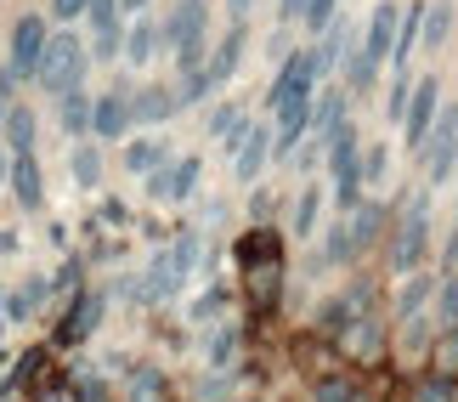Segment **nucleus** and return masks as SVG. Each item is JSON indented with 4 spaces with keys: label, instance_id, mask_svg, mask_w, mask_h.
<instances>
[{
    "label": "nucleus",
    "instance_id": "obj_27",
    "mask_svg": "<svg viewBox=\"0 0 458 402\" xmlns=\"http://www.w3.org/2000/svg\"><path fill=\"white\" fill-rule=\"evenodd\" d=\"M430 289H436V278H425V272H408V289L396 295V318H413V312H425Z\"/></svg>",
    "mask_w": 458,
    "mask_h": 402
},
{
    "label": "nucleus",
    "instance_id": "obj_44",
    "mask_svg": "<svg viewBox=\"0 0 458 402\" xmlns=\"http://www.w3.org/2000/svg\"><path fill=\"white\" fill-rule=\"evenodd\" d=\"M85 6H91V0H51L57 23H74V17H85Z\"/></svg>",
    "mask_w": 458,
    "mask_h": 402
},
{
    "label": "nucleus",
    "instance_id": "obj_42",
    "mask_svg": "<svg viewBox=\"0 0 458 402\" xmlns=\"http://www.w3.org/2000/svg\"><path fill=\"white\" fill-rule=\"evenodd\" d=\"M221 306H226V289H204V295H199V306H192V318L204 323V318H216Z\"/></svg>",
    "mask_w": 458,
    "mask_h": 402
},
{
    "label": "nucleus",
    "instance_id": "obj_24",
    "mask_svg": "<svg viewBox=\"0 0 458 402\" xmlns=\"http://www.w3.org/2000/svg\"><path fill=\"white\" fill-rule=\"evenodd\" d=\"M57 125H63L68 136H85V131H91V97H85V91H80V85H74V91H63V108H57Z\"/></svg>",
    "mask_w": 458,
    "mask_h": 402
},
{
    "label": "nucleus",
    "instance_id": "obj_39",
    "mask_svg": "<svg viewBox=\"0 0 458 402\" xmlns=\"http://www.w3.org/2000/svg\"><path fill=\"white\" fill-rule=\"evenodd\" d=\"M233 357H238V329H221L216 346H209V363H216V369H226Z\"/></svg>",
    "mask_w": 458,
    "mask_h": 402
},
{
    "label": "nucleus",
    "instance_id": "obj_35",
    "mask_svg": "<svg viewBox=\"0 0 458 402\" xmlns=\"http://www.w3.org/2000/svg\"><path fill=\"white\" fill-rule=\"evenodd\" d=\"M334 6H340V0H301V12H294V17H301V23L317 34V29L334 23Z\"/></svg>",
    "mask_w": 458,
    "mask_h": 402
},
{
    "label": "nucleus",
    "instance_id": "obj_46",
    "mask_svg": "<svg viewBox=\"0 0 458 402\" xmlns=\"http://www.w3.org/2000/svg\"><path fill=\"white\" fill-rule=\"evenodd\" d=\"M442 267H458V216H453V233H447V255H442Z\"/></svg>",
    "mask_w": 458,
    "mask_h": 402
},
{
    "label": "nucleus",
    "instance_id": "obj_37",
    "mask_svg": "<svg viewBox=\"0 0 458 402\" xmlns=\"http://www.w3.org/2000/svg\"><path fill=\"white\" fill-rule=\"evenodd\" d=\"M408 97H413V80H408V68H396V80H391V102H385V114L402 119V108H408Z\"/></svg>",
    "mask_w": 458,
    "mask_h": 402
},
{
    "label": "nucleus",
    "instance_id": "obj_25",
    "mask_svg": "<svg viewBox=\"0 0 458 402\" xmlns=\"http://www.w3.org/2000/svg\"><path fill=\"white\" fill-rule=\"evenodd\" d=\"M0 131H6L12 153H34V114H29V108H6V119H0Z\"/></svg>",
    "mask_w": 458,
    "mask_h": 402
},
{
    "label": "nucleus",
    "instance_id": "obj_47",
    "mask_svg": "<svg viewBox=\"0 0 458 402\" xmlns=\"http://www.w3.org/2000/svg\"><path fill=\"white\" fill-rule=\"evenodd\" d=\"M250 216H255V221H267V216H272V193H255V204H250Z\"/></svg>",
    "mask_w": 458,
    "mask_h": 402
},
{
    "label": "nucleus",
    "instance_id": "obj_31",
    "mask_svg": "<svg viewBox=\"0 0 458 402\" xmlns=\"http://www.w3.org/2000/svg\"><path fill=\"white\" fill-rule=\"evenodd\" d=\"M317 210H323V193H317V187H306L301 193V204H294V216H289V227L301 238H311V227H317Z\"/></svg>",
    "mask_w": 458,
    "mask_h": 402
},
{
    "label": "nucleus",
    "instance_id": "obj_1",
    "mask_svg": "<svg viewBox=\"0 0 458 402\" xmlns=\"http://www.w3.org/2000/svg\"><path fill=\"white\" fill-rule=\"evenodd\" d=\"M199 261H204V233H182V238H175L165 255H153V267H148L142 284H136V295H142L148 306L175 301V289H182L187 278L199 272Z\"/></svg>",
    "mask_w": 458,
    "mask_h": 402
},
{
    "label": "nucleus",
    "instance_id": "obj_21",
    "mask_svg": "<svg viewBox=\"0 0 458 402\" xmlns=\"http://www.w3.org/2000/svg\"><path fill=\"white\" fill-rule=\"evenodd\" d=\"M119 51H125V63H131V68H148V63H153V51H158V23H153V17L131 23V29H125V40H119Z\"/></svg>",
    "mask_w": 458,
    "mask_h": 402
},
{
    "label": "nucleus",
    "instance_id": "obj_6",
    "mask_svg": "<svg viewBox=\"0 0 458 402\" xmlns=\"http://www.w3.org/2000/svg\"><path fill=\"white\" fill-rule=\"evenodd\" d=\"M425 238H430V227H425V187L408 199V216H402V238L391 244V272H419V261H425Z\"/></svg>",
    "mask_w": 458,
    "mask_h": 402
},
{
    "label": "nucleus",
    "instance_id": "obj_28",
    "mask_svg": "<svg viewBox=\"0 0 458 402\" xmlns=\"http://www.w3.org/2000/svg\"><path fill=\"white\" fill-rule=\"evenodd\" d=\"M243 131H250V119H243V108H238V102H226V108H216V114H209V136H221V142H238Z\"/></svg>",
    "mask_w": 458,
    "mask_h": 402
},
{
    "label": "nucleus",
    "instance_id": "obj_13",
    "mask_svg": "<svg viewBox=\"0 0 458 402\" xmlns=\"http://www.w3.org/2000/svg\"><path fill=\"white\" fill-rule=\"evenodd\" d=\"M199 182V159H165L158 170H148V193L153 199H187Z\"/></svg>",
    "mask_w": 458,
    "mask_h": 402
},
{
    "label": "nucleus",
    "instance_id": "obj_30",
    "mask_svg": "<svg viewBox=\"0 0 458 402\" xmlns=\"http://www.w3.org/2000/svg\"><path fill=\"white\" fill-rule=\"evenodd\" d=\"M447 29H453V6H447V0L425 6V29H419V40H425V46H442V40H447Z\"/></svg>",
    "mask_w": 458,
    "mask_h": 402
},
{
    "label": "nucleus",
    "instance_id": "obj_29",
    "mask_svg": "<svg viewBox=\"0 0 458 402\" xmlns=\"http://www.w3.org/2000/svg\"><path fill=\"white\" fill-rule=\"evenodd\" d=\"M362 301H368V289H351V295H340V301H334L328 312H323V323L328 329H351L362 318Z\"/></svg>",
    "mask_w": 458,
    "mask_h": 402
},
{
    "label": "nucleus",
    "instance_id": "obj_50",
    "mask_svg": "<svg viewBox=\"0 0 458 402\" xmlns=\"http://www.w3.org/2000/svg\"><path fill=\"white\" fill-rule=\"evenodd\" d=\"M0 119H6V91H0Z\"/></svg>",
    "mask_w": 458,
    "mask_h": 402
},
{
    "label": "nucleus",
    "instance_id": "obj_5",
    "mask_svg": "<svg viewBox=\"0 0 458 402\" xmlns=\"http://www.w3.org/2000/svg\"><path fill=\"white\" fill-rule=\"evenodd\" d=\"M419 153H425V176L430 182H447L453 176V165H458V108H436Z\"/></svg>",
    "mask_w": 458,
    "mask_h": 402
},
{
    "label": "nucleus",
    "instance_id": "obj_10",
    "mask_svg": "<svg viewBox=\"0 0 458 402\" xmlns=\"http://www.w3.org/2000/svg\"><path fill=\"white\" fill-rule=\"evenodd\" d=\"M317 80H323V57L317 51H294V57L284 63V74L272 80V91H267V102L277 108L289 91H317Z\"/></svg>",
    "mask_w": 458,
    "mask_h": 402
},
{
    "label": "nucleus",
    "instance_id": "obj_48",
    "mask_svg": "<svg viewBox=\"0 0 458 402\" xmlns=\"http://www.w3.org/2000/svg\"><path fill=\"white\" fill-rule=\"evenodd\" d=\"M119 6H125V12H142V6H148V0H119Z\"/></svg>",
    "mask_w": 458,
    "mask_h": 402
},
{
    "label": "nucleus",
    "instance_id": "obj_8",
    "mask_svg": "<svg viewBox=\"0 0 458 402\" xmlns=\"http://www.w3.org/2000/svg\"><path fill=\"white\" fill-rule=\"evenodd\" d=\"M311 131V91H289L277 102V125H272V153H289Z\"/></svg>",
    "mask_w": 458,
    "mask_h": 402
},
{
    "label": "nucleus",
    "instance_id": "obj_45",
    "mask_svg": "<svg viewBox=\"0 0 458 402\" xmlns=\"http://www.w3.org/2000/svg\"><path fill=\"white\" fill-rule=\"evenodd\" d=\"M374 346H379V329H374V323L357 329V352H362V357H374Z\"/></svg>",
    "mask_w": 458,
    "mask_h": 402
},
{
    "label": "nucleus",
    "instance_id": "obj_12",
    "mask_svg": "<svg viewBox=\"0 0 458 402\" xmlns=\"http://www.w3.org/2000/svg\"><path fill=\"white\" fill-rule=\"evenodd\" d=\"M238 57H243V29H226V40H221L216 51H209V63H199L204 91H221V85L238 74Z\"/></svg>",
    "mask_w": 458,
    "mask_h": 402
},
{
    "label": "nucleus",
    "instance_id": "obj_32",
    "mask_svg": "<svg viewBox=\"0 0 458 402\" xmlns=\"http://www.w3.org/2000/svg\"><path fill=\"white\" fill-rule=\"evenodd\" d=\"M131 402H165V374H158V369H136L131 374Z\"/></svg>",
    "mask_w": 458,
    "mask_h": 402
},
{
    "label": "nucleus",
    "instance_id": "obj_17",
    "mask_svg": "<svg viewBox=\"0 0 458 402\" xmlns=\"http://www.w3.org/2000/svg\"><path fill=\"white\" fill-rule=\"evenodd\" d=\"M6 176H12V193H17V204H23V210H40V199H46V182H40V165H34V153H12Z\"/></svg>",
    "mask_w": 458,
    "mask_h": 402
},
{
    "label": "nucleus",
    "instance_id": "obj_3",
    "mask_svg": "<svg viewBox=\"0 0 458 402\" xmlns=\"http://www.w3.org/2000/svg\"><path fill=\"white\" fill-rule=\"evenodd\" d=\"M85 68H91V51H85L74 34H51L40 63H34V80H40L51 97H63V91H74V85L85 80Z\"/></svg>",
    "mask_w": 458,
    "mask_h": 402
},
{
    "label": "nucleus",
    "instance_id": "obj_34",
    "mask_svg": "<svg viewBox=\"0 0 458 402\" xmlns=\"http://www.w3.org/2000/svg\"><path fill=\"white\" fill-rule=\"evenodd\" d=\"M68 170H74V182H80V187H97V182H102V159H97V148H74Z\"/></svg>",
    "mask_w": 458,
    "mask_h": 402
},
{
    "label": "nucleus",
    "instance_id": "obj_41",
    "mask_svg": "<svg viewBox=\"0 0 458 402\" xmlns=\"http://www.w3.org/2000/svg\"><path fill=\"white\" fill-rule=\"evenodd\" d=\"M385 165H391V148H368V159H362V182H379V176H385Z\"/></svg>",
    "mask_w": 458,
    "mask_h": 402
},
{
    "label": "nucleus",
    "instance_id": "obj_14",
    "mask_svg": "<svg viewBox=\"0 0 458 402\" xmlns=\"http://www.w3.org/2000/svg\"><path fill=\"white\" fill-rule=\"evenodd\" d=\"M396 23H402V6H396V0H379L374 17H368V40H362V51H368L374 63L391 57V46H396Z\"/></svg>",
    "mask_w": 458,
    "mask_h": 402
},
{
    "label": "nucleus",
    "instance_id": "obj_9",
    "mask_svg": "<svg viewBox=\"0 0 458 402\" xmlns=\"http://www.w3.org/2000/svg\"><path fill=\"white\" fill-rule=\"evenodd\" d=\"M436 108H442V85H436V80H419V85H413V97H408V108H402V136H408V148L425 142V131H430Z\"/></svg>",
    "mask_w": 458,
    "mask_h": 402
},
{
    "label": "nucleus",
    "instance_id": "obj_26",
    "mask_svg": "<svg viewBox=\"0 0 458 402\" xmlns=\"http://www.w3.org/2000/svg\"><path fill=\"white\" fill-rule=\"evenodd\" d=\"M272 255H277V238L267 233V221H255V233L238 238V261H243V267H255V261H272Z\"/></svg>",
    "mask_w": 458,
    "mask_h": 402
},
{
    "label": "nucleus",
    "instance_id": "obj_7",
    "mask_svg": "<svg viewBox=\"0 0 458 402\" xmlns=\"http://www.w3.org/2000/svg\"><path fill=\"white\" fill-rule=\"evenodd\" d=\"M267 159H272V125H267V119H255V125L233 142V176L238 182H255L260 170H267Z\"/></svg>",
    "mask_w": 458,
    "mask_h": 402
},
{
    "label": "nucleus",
    "instance_id": "obj_19",
    "mask_svg": "<svg viewBox=\"0 0 458 402\" xmlns=\"http://www.w3.org/2000/svg\"><path fill=\"white\" fill-rule=\"evenodd\" d=\"M243 272H250V301L255 306H277V295H284V255L255 261V267H243Z\"/></svg>",
    "mask_w": 458,
    "mask_h": 402
},
{
    "label": "nucleus",
    "instance_id": "obj_15",
    "mask_svg": "<svg viewBox=\"0 0 458 402\" xmlns=\"http://www.w3.org/2000/svg\"><path fill=\"white\" fill-rule=\"evenodd\" d=\"M91 131L102 136V142L125 136V131H131V97H125V91H108V97H97V102H91Z\"/></svg>",
    "mask_w": 458,
    "mask_h": 402
},
{
    "label": "nucleus",
    "instance_id": "obj_49",
    "mask_svg": "<svg viewBox=\"0 0 458 402\" xmlns=\"http://www.w3.org/2000/svg\"><path fill=\"white\" fill-rule=\"evenodd\" d=\"M6 165H12V159H6V153H0V182H6Z\"/></svg>",
    "mask_w": 458,
    "mask_h": 402
},
{
    "label": "nucleus",
    "instance_id": "obj_20",
    "mask_svg": "<svg viewBox=\"0 0 458 402\" xmlns=\"http://www.w3.org/2000/svg\"><path fill=\"white\" fill-rule=\"evenodd\" d=\"M165 159H170V136H165V131L136 136V142L125 148V170H131V176H148V170H158Z\"/></svg>",
    "mask_w": 458,
    "mask_h": 402
},
{
    "label": "nucleus",
    "instance_id": "obj_36",
    "mask_svg": "<svg viewBox=\"0 0 458 402\" xmlns=\"http://www.w3.org/2000/svg\"><path fill=\"white\" fill-rule=\"evenodd\" d=\"M317 402H368V397H362V386H351V380H323Z\"/></svg>",
    "mask_w": 458,
    "mask_h": 402
},
{
    "label": "nucleus",
    "instance_id": "obj_33",
    "mask_svg": "<svg viewBox=\"0 0 458 402\" xmlns=\"http://www.w3.org/2000/svg\"><path fill=\"white\" fill-rule=\"evenodd\" d=\"M345 51H351V63H345V74H351V91H368V85H374V68H379V63L368 57L362 46H345Z\"/></svg>",
    "mask_w": 458,
    "mask_h": 402
},
{
    "label": "nucleus",
    "instance_id": "obj_38",
    "mask_svg": "<svg viewBox=\"0 0 458 402\" xmlns=\"http://www.w3.org/2000/svg\"><path fill=\"white\" fill-rule=\"evenodd\" d=\"M40 295H46V284H40V278H34V284H23V289L12 295V318H29V312L40 306Z\"/></svg>",
    "mask_w": 458,
    "mask_h": 402
},
{
    "label": "nucleus",
    "instance_id": "obj_11",
    "mask_svg": "<svg viewBox=\"0 0 458 402\" xmlns=\"http://www.w3.org/2000/svg\"><path fill=\"white\" fill-rule=\"evenodd\" d=\"M46 40H51V29L40 23V17H17V29H12V68H17V80L34 74V63H40Z\"/></svg>",
    "mask_w": 458,
    "mask_h": 402
},
{
    "label": "nucleus",
    "instance_id": "obj_18",
    "mask_svg": "<svg viewBox=\"0 0 458 402\" xmlns=\"http://www.w3.org/2000/svg\"><path fill=\"white\" fill-rule=\"evenodd\" d=\"M91 29H97V57H119V40H125V29H119V0H91Z\"/></svg>",
    "mask_w": 458,
    "mask_h": 402
},
{
    "label": "nucleus",
    "instance_id": "obj_2",
    "mask_svg": "<svg viewBox=\"0 0 458 402\" xmlns=\"http://www.w3.org/2000/svg\"><path fill=\"white\" fill-rule=\"evenodd\" d=\"M204 34H209V12L204 0H182L165 23H158V51H170L182 68H199L204 63Z\"/></svg>",
    "mask_w": 458,
    "mask_h": 402
},
{
    "label": "nucleus",
    "instance_id": "obj_23",
    "mask_svg": "<svg viewBox=\"0 0 458 402\" xmlns=\"http://www.w3.org/2000/svg\"><path fill=\"white\" fill-rule=\"evenodd\" d=\"M345 216H351V244H357V250H368V244L379 238V227H385V204H362V199H357Z\"/></svg>",
    "mask_w": 458,
    "mask_h": 402
},
{
    "label": "nucleus",
    "instance_id": "obj_4",
    "mask_svg": "<svg viewBox=\"0 0 458 402\" xmlns=\"http://www.w3.org/2000/svg\"><path fill=\"white\" fill-rule=\"evenodd\" d=\"M328 176H334V204H340V216L362 193V153H357V131H351V119L340 131L328 136Z\"/></svg>",
    "mask_w": 458,
    "mask_h": 402
},
{
    "label": "nucleus",
    "instance_id": "obj_16",
    "mask_svg": "<svg viewBox=\"0 0 458 402\" xmlns=\"http://www.w3.org/2000/svg\"><path fill=\"white\" fill-rule=\"evenodd\" d=\"M175 108H182L175 91H165V85H142V91L131 97V125H165Z\"/></svg>",
    "mask_w": 458,
    "mask_h": 402
},
{
    "label": "nucleus",
    "instance_id": "obj_22",
    "mask_svg": "<svg viewBox=\"0 0 458 402\" xmlns=\"http://www.w3.org/2000/svg\"><path fill=\"white\" fill-rule=\"evenodd\" d=\"M97 323H102V295H80V306L63 318V346H80Z\"/></svg>",
    "mask_w": 458,
    "mask_h": 402
},
{
    "label": "nucleus",
    "instance_id": "obj_40",
    "mask_svg": "<svg viewBox=\"0 0 458 402\" xmlns=\"http://www.w3.org/2000/svg\"><path fill=\"white\" fill-rule=\"evenodd\" d=\"M413 402H458V386H453V380H425Z\"/></svg>",
    "mask_w": 458,
    "mask_h": 402
},
{
    "label": "nucleus",
    "instance_id": "obj_43",
    "mask_svg": "<svg viewBox=\"0 0 458 402\" xmlns=\"http://www.w3.org/2000/svg\"><path fill=\"white\" fill-rule=\"evenodd\" d=\"M442 323H458V278L442 284Z\"/></svg>",
    "mask_w": 458,
    "mask_h": 402
}]
</instances>
